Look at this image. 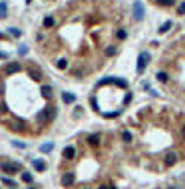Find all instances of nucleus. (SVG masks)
Wrapping results in <instances>:
<instances>
[{"label":"nucleus","instance_id":"f257e3e1","mask_svg":"<svg viewBox=\"0 0 185 189\" xmlns=\"http://www.w3.org/2000/svg\"><path fill=\"white\" fill-rule=\"evenodd\" d=\"M0 171H4V173H8V175H14V173H18V171H22V165H20V163H14V161H2L0 163Z\"/></svg>","mask_w":185,"mask_h":189},{"label":"nucleus","instance_id":"f03ea898","mask_svg":"<svg viewBox=\"0 0 185 189\" xmlns=\"http://www.w3.org/2000/svg\"><path fill=\"white\" fill-rule=\"evenodd\" d=\"M145 16V8H144V2H140V0H136L133 2V18L137 20V22H141Z\"/></svg>","mask_w":185,"mask_h":189},{"label":"nucleus","instance_id":"7ed1b4c3","mask_svg":"<svg viewBox=\"0 0 185 189\" xmlns=\"http://www.w3.org/2000/svg\"><path fill=\"white\" fill-rule=\"evenodd\" d=\"M148 62H149V52H141L140 56H137V74H141L145 70Z\"/></svg>","mask_w":185,"mask_h":189},{"label":"nucleus","instance_id":"20e7f679","mask_svg":"<svg viewBox=\"0 0 185 189\" xmlns=\"http://www.w3.org/2000/svg\"><path fill=\"white\" fill-rule=\"evenodd\" d=\"M20 70H22V66L18 64V62H10V64L4 66V76H12V74H18Z\"/></svg>","mask_w":185,"mask_h":189},{"label":"nucleus","instance_id":"39448f33","mask_svg":"<svg viewBox=\"0 0 185 189\" xmlns=\"http://www.w3.org/2000/svg\"><path fill=\"white\" fill-rule=\"evenodd\" d=\"M36 121H38L40 125L48 124V121H50V113H48V110H44V112H40V113H38V116H36Z\"/></svg>","mask_w":185,"mask_h":189},{"label":"nucleus","instance_id":"423d86ee","mask_svg":"<svg viewBox=\"0 0 185 189\" xmlns=\"http://www.w3.org/2000/svg\"><path fill=\"white\" fill-rule=\"evenodd\" d=\"M74 181H76L74 173H64V175H62V185H64V187H70V185H74Z\"/></svg>","mask_w":185,"mask_h":189},{"label":"nucleus","instance_id":"0eeeda50","mask_svg":"<svg viewBox=\"0 0 185 189\" xmlns=\"http://www.w3.org/2000/svg\"><path fill=\"white\" fill-rule=\"evenodd\" d=\"M64 157H66V159H74V157H76V148H72V145L64 148Z\"/></svg>","mask_w":185,"mask_h":189},{"label":"nucleus","instance_id":"6e6552de","mask_svg":"<svg viewBox=\"0 0 185 189\" xmlns=\"http://www.w3.org/2000/svg\"><path fill=\"white\" fill-rule=\"evenodd\" d=\"M171 28H173V22H171V20H167V22H163L161 26H159V34H165V32H169Z\"/></svg>","mask_w":185,"mask_h":189},{"label":"nucleus","instance_id":"1a4fd4ad","mask_svg":"<svg viewBox=\"0 0 185 189\" xmlns=\"http://www.w3.org/2000/svg\"><path fill=\"white\" fill-rule=\"evenodd\" d=\"M175 161H177V153H173V151H169V153L165 155V165H173Z\"/></svg>","mask_w":185,"mask_h":189},{"label":"nucleus","instance_id":"9d476101","mask_svg":"<svg viewBox=\"0 0 185 189\" xmlns=\"http://www.w3.org/2000/svg\"><path fill=\"white\" fill-rule=\"evenodd\" d=\"M62 100H64L66 104H74L76 102V96L70 94V92H64V94H62Z\"/></svg>","mask_w":185,"mask_h":189},{"label":"nucleus","instance_id":"9b49d317","mask_svg":"<svg viewBox=\"0 0 185 189\" xmlns=\"http://www.w3.org/2000/svg\"><path fill=\"white\" fill-rule=\"evenodd\" d=\"M32 163H34V169H36V171H44V169H46V163L42 161V159H34Z\"/></svg>","mask_w":185,"mask_h":189},{"label":"nucleus","instance_id":"f8f14e48","mask_svg":"<svg viewBox=\"0 0 185 189\" xmlns=\"http://www.w3.org/2000/svg\"><path fill=\"white\" fill-rule=\"evenodd\" d=\"M52 149H54V144H52V141H50V144H42V145H40V151H42V153H50Z\"/></svg>","mask_w":185,"mask_h":189},{"label":"nucleus","instance_id":"ddd939ff","mask_svg":"<svg viewBox=\"0 0 185 189\" xmlns=\"http://www.w3.org/2000/svg\"><path fill=\"white\" fill-rule=\"evenodd\" d=\"M88 144H90V145H98L100 144V136H96V133L88 136Z\"/></svg>","mask_w":185,"mask_h":189},{"label":"nucleus","instance_id":"4468645a","mask_svg":"<svg viewBox=\"0 0 185 189\" xmlns=\"http://www.w3.org/2000/svg\"><path fill=\"white\" fill-rule=\"evenodd\" d=\"M42 96H44V98H52V88H50V86H42Z\"/></svg>","mask_w":185,"mask_h":189},{"label":"nucleus","instance_id":"2eb2a0df","mask_svg":"<svg viewBox=\"0 0 185 189\" xmlns=\"http://www.w3.org/2000/svg\"><path fill=\"white\" fill-rule=\"evenodd\" d=\"M121 140H124L125 144H129V141H132V133H129L128 129H125V132H121Z\"/></svg>","mask_w":185,"mask_h":189},{"label":"nucleus","instance_id":"dca6fc26","mask_svg":"<svg viewBox=\"0 0 185 189\" xmlns=\"http://www.w3.org/2000/svg\"><path fill=\"white\" fill-rule=\"evenodd\" d=\"M52 26H54V18L46 16V18H44V28H52Z\"/></svg>","mask_w":185,"mask_h":189},{"label":"nucleus","instance_id":"f3484780","mask_svg":"<svg viewBox=\"0 0 185 189\" xmlns=\"http://www.w3.org/2000/svg\"><path fill=\"white\" fill-rule=\"evenodd\" d=\"M56 66H58V70H64L66 66H68V60H64V58H62V60L56 62Z\"/></svg>","mask_w":185,"mask_h":189},{"label":"nucleus","instance_id":"a211bd4d","mask_svg":"<svg viewBox=\"0 0 185 189\" xmlns=\"http://www.w3.org/2000/svg\"><path fill=\"white\" fill-rule=\"evenodd\" d=\"M157 80H159V82H163V84H165L167 80H169V76H167L165 72H159V74H157Z\"/></svg>","mask_w":185,"mask_h":189},{"label":"nucleus","instance_id":"6ab92c4d","mask_svg":"<svg viewBox=\"0 0 185 189\" xmlns=\"http://www.w3.org/2000/svg\"><path fill=\"white\" fill-rule=\"evenodd\" d=\"M20 177H22V181H26V183H30V181H32V175H30V173H26V171H22V175H20Z\"/></svg>","mask_w":185,"mask_h":189},{"label":"nucleus","instance_id":"aec40b11","mask_svg":"<svg viewBox=\"0 0 185 189\" xmlns=\"http://www.w3.org/2000/svg\"><path fill=\"white\" fill-rule=\"evenodd\" d=\"M173 2H175V0H157V4H159V6H171Z\"/></svg>","mask_w":185,"mask_h":189},{"label":"nucleus","instance_id":"412c9836","mask_svg":"<svg viewBox=\"0 0 185 189\" xmlns=\"http://www.w3.org/2000/svg\"><path fill=\"white\" fill-rule=\"evenodd\" d=\"M177 14H181V16H185V2H181L177 6Z\"/></svg>","mask_w":185,"mask_h":189},{"label":"nucleus","instance_id":"4be33fe9","mask_svg":"<svg viewBox=\"0 0 185 189\" xmlns=\"http://www.w3.org/2000/svg\"><path fill=\"white\" fill-rule=\"evenodd\" d=\"M8 32H10L12 36H16V38H20V36H22V32H20V30H16V28H10Z\"/></svg>","mask_w":185,"mask_h":189},{"label":"nucleus","instance_id":"5701e85b","mask_svg":"<svg viewBox=\"0 0 185 189\" xmlns=\"http://www.w3.org/2000/svg\"><path fill=\"white\" fill-rule=\"evenodd\" d=\"M125 36H128L125 30H117V38H120V40H125Z\"/></svg>","mask_w":185,"mask_h":189},{"label":"nucleus","instance_id":"b1692460","mask_svg":"<svg viewBox=\"0 0 185 189\" xmlns=\"http://www.w3.org/2000/svg\"><path fill=\"white\" fill-rule=\"evenodd\" d=\"M0 16L6 18V4H0Z\"/></svg>","mask_w":185,"mask_h":189},{"label":"nucleus","instance_id":"393cba45","mask_svg":"<svg viewBox=\"0 0 185 189\" xmlns=\"http://www.w3.org/2000/svg\"><path fill=\"white\" fill-rule=\"evenodd\" d=\"M30 76H32V78L36 80V82H38V80L42 78V76H40V72H34V70H30Z\"/></svg>","mask_w":185,"mask_h":189},{"label":"nucleus","instance_id":"a878e982","mask_svg":"<svg viewBox=\"0 0 185 189\" xmlns=\"http://www.w3.org/2000/svg\"><path fill=\"white\" fill-rule=\"evenodd\" d=\"M2 183H6V185L14 187V181H12V179H8V177H2Z\"/></svg>","mask_w":185,"mask_h":189},{"label":"nucleus","instance_id":"bb28decb","mask_svg":"<svg viewBox=\"0 0 185 189\" xmlns=\"http://www.w3.org/2000/svg\"><path fill=\"white\" fill-rule=\"evenodd\" d=\"M106 54H108V56H113V54H116V48H113V46H110V48L106 50Z\"/></svg>","mask_w":185,"mask_h":189},{"label":"nucleus","instance_id":"cd10ccee","mask_svg":"<svg viewBox=\"0 0 185 189\" xmlns=\"http://www.w3.org/2000/svg\"><path fill=\"white\" fill-rule=\"evenodd\" d=\"M12 145H14V148H24L22 141H12Z\"/></svg>","mask_w":185,"mask_h":189},{"label":"nucleus","instance_id":"c85d7f7f","mask_svg":"<svg viewBox=\"0 0 185 189\" xmlns=\"http://www.w3.org/2000/svg\"><path fill=\"white\" fill-rule=\"evenodd\" d=\"M6 112V104H0V113H4Z\"/></svg>","mask_w":185,"mask_h":189},{"label":"nucleus","instance_id":"c756f323","mask_svg":"<svg viewBox=\"0 0 185 189\" xmlns=\"http://www.w3.org/2000/svg\"><path fill=\"white\" fill-rule=\"evenodd\" d=\"M100 189H106V185H104V187H100ZM108 189H116V187H112V185H108Z\"/></svg>","mask_w":185,"mask_h":189},{"label":"nucleus","instance_id":"7c9ffc66","mask_svg":"<svg viewBox=\"0 0 185 189\" xmlns=\"http://www.w3.org/2000/svg\"><path fill=\"white\" fill-rule=\"evenodd\" d=\"M26 2H28V4H30V2H32V0H26Z\"/></svg>","mask_w":185,"mask_h":189},{"label":"nucleus","instance_id":"2f4dec72","mask_svg":"<svg viewBox=\"0 0 185 189\" xmlns=\"http://www.w3.org/2000/svg\"><path fill=\"white\" fill-rule=\"evenodd\" d=\"M30 189H32V187H30Z\"/></svg>","mask_w":185,"mask_h":189}]
</instances>
